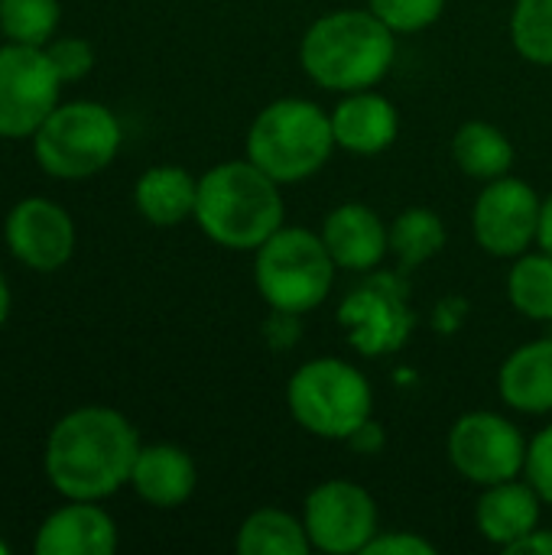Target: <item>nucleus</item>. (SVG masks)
I'll list each match as a JSON object with an SVG mask.
<instances>
[{
    "mask_svg": "<svg viewBox=\"0 0 552 555\" xmlns=\"http://www.w3.org/2000/svg\"><path fill=\"white\" fill-rule=\"evenodd\" d=\"M59 85L46 46L7 42L0 49V137H33L59 107Z\"/></svg>",
    "mask_w": 552,
    "mask_h": 555,
    "instance_id": "9d476101",
    "label": "nucleus"
},
{
    "mask_svg": "<svg viewBox=\"0 0 552 555\" xmlns=\"http://www.w3.org/2000/svg\"><path fill=\"white\" fill-rule=\"evenodd\" d=\"M452 156L465 176L478 182H491V179L511 176L517 153L501 127L488 120H468L452 137Z\"/></svg>",
    "mask_w": 552,
    "mask_h": 555,
    "instance_id": "412c9836",
    "label": "nucleus"
},
{
    "mask_svg": "<svg viewBox=\"0 0 552 555\" xmlns=\"http://www.w3.org/2000/svg\"><path fill=\"white\" fill-rule=\"evenodd\" d=\"M338 325L345 328V338L358 354H397L416 328L403 280L390 273H371L368 283L351 289L338 306Z\"/></svg>",
    "mask_w": 552,
    "mask_h": 555,
    "instance_id": "6e6552de",
    "label": "nucleus"
},
{
    "mask_svg": "<svg viewBox=\"0 0 552 555\" xmlns=\"http://www.w3.org/2000/svg\"><path fill=\"white\" fill-rule=\"evenodd\" d=\"M511 555H552V530H543L537 527L530 537H524L514 550H508Z\"/></svg>",
    "mask_w": 552,
    "mask_h": 555,
    "instance_id": "7c9ffc66",
    "label": "nucleus"
},
{
    "mask_svg": "<svg viewBox=\"0 0 552 555\" xmlns=\"http://www.w3.org/2000/svg\"><path fill=\"white\" fill-rule=\"evenodd\" d=\"M130 485L140 494V501H146L150 507L172 511L192 498L198 485V472H195L192 455L179 446H169V442L140 446Z\"/></svg>",
    "mask_w": 552,
    "mask_h": 555,
    "instance_id": "a211bd4d",
    "label": "nucleus"
},
{
    "mask_svg": "<svg viewBox=\"0 0 552 555\" xmlns=\"http://www.w3.org/2000/svg\"><path fill=\"white\" fill-rule=\"evenodd\" d=\"M335 260L322 234L283 224L254 250V286L280 315H306L319 309L335 286Z\"/></svg>",
    "mask_w": 552,
    "mask_h": 555,
    "instance_id": "39448f33",
    "label": "nucleus"
},
{
    "mask_svg": "<svg viewBox=\"0 0 552 555\" xmlns=\"http://www.w3.org/2000/svg\"><path fill=\"white\" fill-rule=\"evenodd\" d=\"M527 449L530 442L524 433L491 410L465 413L449 429V462L478 488L521 478L527 468Z\"/></svg>",
    "mask_w": 552,
    "mask_h": 555,
    "instance_id": "1a4fd4ad",
    "label": "nucleus"
},
{
    "mask_svg": "<svg viewBox=\"0 0 552 555\" xmlns=\"http://www.w3.org/2000/svg\"><path fill=\"white\" fill-rule=\"evenodd\" d=\"M332 153V117L306 98L270 101L247 130V159L280 185L316 176Z\"/></svg>",
    "mask_w": 552,
    "mask_h": 555,
    "instance_id": "20e7f679",
    "label": "nucleus"
},
{
    "mask_svg": "<svg viewBox=\"0 0 552 555\" xmlns=\"http://www.w3.org/2000/svg\"><path fill=\"white\" fill-rule=\"evenodd\" d=\"M368 10L377 13L400 36L433 26L442 16L446 0H368Z\"/></svg>",
    "mask_w": 552,
    "mask_h": 555,
    "instance_id": "bb28decb",
    "label": "nucleus"
},
{
    "mask_svg": "<svg viewBox=\"0 0 552 555\" xmlns=\"http://www.w3.org/2000/svg\"><path fill=\"white\" fill-rule=\"evenodd\" d=\"M524 475H527V481L534 485V491L543 498V504H552V426L540 429V433L530 439Z\"/></svg>",
    "mask_w": 552,
    "mask_h": 555,
    "instance_id": "c85d7f7f",
    "label": "nucleus"
},
{
    "mask_svg": "<svg viewBox=\"0 0 552 555\" xmlns=\"http://www.w3.org/2000/svg\"><path fill=\"white\" fill-rule=\"evenodd\" d=\"M364 555H436V546L423 540L420 533L397 530V533H377Z\"/></svg>",
    "mask_w": 552,
    "mask_h": 555,
    "instance_id": "c756f323",
    "label": "nucleus"
},
{
    "mask_svg": "<svg viewBox=\"0 0 552 555\" xmlns=\"http://www.w3.org/2000/svg\"><path fill=\"white\" fill-rule=\"evenodd\" d=\"M283 218L286 202L280 182L251 159L218 163L198 179L195 221L224 250H257L283 228Z\"/></svg>",
    "mask_w": 552,
    "mask_h": 555,
    "instance_id": "7ed1b4c3",
    "label": "nucleus"
},
{
    "mask_svg": "<svg viewBox=\"0 0 552 555\" xmlns=\"http://www.w3.org/2000/svg\"><path fill=\"white\" fill-rule=\"evenodd\" d=\"M303 527L309 533L312 550L355 555L364 553L368 543L381 533V517L368 488L332 478L309 491L303 504Z\"/></svg>",
    "mask_w": 552,
    "mask_h": 555,
    "instance_id": "9b49d317",
    "label": "nucleus"
},
{
    "mask_svg": "<svg viewBox=\"0 0 552 555\" xmlns=\"http://www.w3.org/2000/svg\"><path fill=\"white\" fill-rule=\"evenodd\" d=\"M508 299L521 315L534 322H552V254L527 250L514 257L508 273Z\"/></svg>",
    "mask_w": 552,
    "mask_h": 555,
    "instance_id": "b1692460",
    "label": "nucleus"
},
{
    "mask_svg": "<svg viewBox=\"0 0 552 555\" xmlns=\"http://www.w3.org/2000/svg\"><path fill=\"white\" fill-rule=\"evenodd\" d=\"M498 393L517 413H552V338L527 341L508 354L498 374Z\"/></svg>",
    "mask_w": 552,
    "mask_h": 555,
    "instance_id": "6ab92c4d",
    "label": "nucleus"
},
{
    "mask_svg": "<svg viewBox=\"0 0 552 555\" xmlns=\"http://www.w3.org/2000/svg\"><path fill=\"white\" fill-rule=\"evenodd\" d=\"M540 507H543V498L534 491L530 481H521V478L501 481V485L485 488V494L478 498L475 527L491 546L508 553L540 527Z\"/></svg>",
    "mask_w": 552,
    "mask_h": 555,
    "instance_id": "dca6fc26",
    "label": "nucleus"
},
{
    "mask_svg": "<svg viewBox=\"0 0 552 555\" xmlns=\"http://www.w3.org/2000/svg\"><path fill=\"white\" fill-rule=\"evenodd\" d=\"M7 312H10V289H7V280L0 273V325L7 322Z\"/></svg>",
    "mask_w": 552,
    "mask_h": 555,
    "instance_id": "72a5a7b5",
    "label": "nucleus"
},
{
    "mask_svg": "<svg viewBox=\"0 0 552 555\" xmlns=\"http://www.w3.org/2000/svg\"><path fill=\"white\" fill-rule=\"evenodd\" d=\"M286 406L309 436L348 442L371 420L374 390L355 364L342 358H316L290 377Z\"/></svg>",
    "mask_w": 552,
    "mask_h": 555,
    "instance_id": "423d86ee",
    "label": "nucleus"
},
{
    "mask_svg": "<svg viewBox=\"0 0 552 555\" xmlns=\"http://www.w3.org/2000/svg\"><path fill=\"white\" fill-rule=\"evenodd\" d=\"M140 436L107 406H81L55 423L46 442V475L68 501H101L130 485Z\"/></svg>",
    "mask_w": 552,
    "mask_h": 555,
    "instance_id": "f257e3e1",
    "label": "nucleus"
},
{
    "mask_svg": "<svg viewBox=\"0 0 552 555\" xmlns=\"http://www.w3.org/2000/svg\"><path fill=\"white\" fill-rule=\"evenodd\" d=\"M198 179L182 166H153L133 185L137 211L156 228H176L195 218Z\"/></svg>",
    "mask_w": 552,
    "mask_h": 555,
    "instance_id": "aec40b11",
    "label": "nucleus"
},
{
    "mask_svg": "<svg viewBox=\"0 0 552 555\" xmlns=\"http://www.w3.org/2000/svg\"><path fill=\"white\" fill-rule=\"evenodd\" d=\"M7 244L29 270L52 273L75 254V224L62 205L49 198H26L7 218Z\"/></svg>",
    "mask_w": 552,
    "mask_h": 555,
    "instance_id": "ddd939ff",
    "label": "nucleus"
},
{
    "mask_svg": "<svg viewBox=\"0 0 552 555\" xmlns=\"http://www.w3.org/2000/svg\"><path fill=\"white\" fill-rule=\"evenodd\" d=\"M117 150L120 124L114 111L94 101L59 104L33 133V153L55 179H88L107 169Z\"/></svg>",
    "mask_w": 552,
    "mask_h": 555,
    "instance_id": "0eeeda50",
    "label": "nucleus"
},
{
    "mask_svg": "<svg viewBox=\"0 0 552 555\" xmlns=\"http://www.w3.org/2000/svg\"><path fill=\"white\" fill-rule=\"evenodd\" d=\"M46 55L55 68V75L62 81H78L91 72L94 65V49L88 39H78V36H65V39H55L46 46Z\"/></svg>",
    "mask_w": 552,
    "mask_h": 555,
    "instance_id": "cd10ccee",
    "label": "nucleus"
},
{
    "mask_svg": "<svg viewBox=\"0 0 552 555\" xmlns=\"http://www.w3.org/2000/svg\"><path fill=\"white\" fill-rule=\"evenodd\" d=\"M348 442H351L355 449H361V452H377V449L384 446V433L377 429V423H371V420H368V423H364V426H361Z\"/></svg>",
    "mask_w": 552,
    "mask_h": 555,
    "instance_id": "2f4dec72",
    "label": "nucleus"
},
{
    "mask_svg": "<svg viewBox=\"0 0 552 555\" xmlns=\"http://www.w3.org/2000/svg\"><path fill=\"white\" fill-rule=\"evenodd\" d=\"M0 555H7V543L3 540H0Z\"/></svg>",
    "mask_w": 552,
    "mask_h": 555,
    "instance_id": "f704fd0d",
    "label": "nucleus"
},
{
    "mask_svg": "<svg viewBox=\"0 0 552 555\" xmlns=\"http://www.w3.org/2000/svg\"><path fill=\"white\" fill-rule=\"evenodd\" d=\"M511 42L527 62L552 65V0H517L514 3Z\"/></svg>",
    "mask_w": 552,
    "mask_h": 555,
    "instance_id": "393cba45",
    "label": "nucleus"
},
{
    "mask_svg": "<svg viewBox=\"0 0 552 555\" xmlns=\"http://www.w3.org/2000/svg\"><path fill=\"white\" fill-rule=\"evenodd\" d=\"M329 117H332L335 146L355 156H377L390 150L400 133V114L394 101L371 88L342 94V101Z\"/></svg>",
    "mask_w": 552,
    "mask_h": 555,
    "instance_id": "2eb2a0df",
    "label": "nucleus"
},
{
    "mask_svg": "<svg viewBox=\"0 0 552 555\" xmlns=\"http://www.w3.org/2000/svg\"><path fill=\"white\" fill-rule=\"evenodd\" d=\"M446 247V224L433 208H407L390 224V254L403 270L433 260Z\"/></svg>",
    "mask_w": 552,
    "mask_h": 555,
    "instance_id": "5701e85b",
    "label": "nucleus"
},
{
    "mask_svg": "<svg viewBox=\"0 0 552 555\" xmlns=\"http://www.w3.org/2000/svg\"><path fill=\"white\" fill-rule=\"evenodd\" d=\"M322 241L338 270L371 273L390 254V224H384L374 208L361 202H345L325 215Z\"/></svg>",
    "mask_w": 552,
    "mask_h": 555,
    "instance_id": "4468645a",
    "label": "nucleus"
},
{
    "mask_svg": "<svg viewBox=\"0 0 552 555\" xmlns=\"http://www.w3.org/2000/svg\"><path fill=\"white\" fill-rule=\"evenodd\" d=\"M59 26V0H0V29L10 42L46 46Z\"/></svg>",
    "mask_w": 552,
    "mask_h": 555,
    "instance_id": "a878e982",
    "label": "nucleus"
},
{
    "mask_svg": "<svg viewBox=\"0 0 552 555\" xmlns=\"http://www.w3.org/2000/svg\"><path fill=\"white\" fill-rule=\"evenodd\" d=\"M540 195L530 182L501 176L485 182L472 208V231L485 254L514 260L537 244L540 231Z\"/></svg>",
    "mask_w": 552,
    "mask_h": 555,
    "instance_id": "f8f14e48",
    "label": "nucleus"
},
{
    "mask_svg": "<svg viewBox=\"0 0 552 555\" xmlns=\"http://www.w3.org/2000/svg\"><path fill=\"white\" fill-rule=\"evenodd\" d=\"M397 59V33L371 10H332L299 42L303 72L325 91L351 94L387 78Z\"/></svg>",
    "mask_w": 552,
    "mask_h": 555,
    "instance_id": "f03ea898",
    "label": "nucleus"
},
{
    "mask_svg": "<svg viewBox=\"0 0 552 555\" xmlns=\"http://www.w3.org/2000/svg\"><path fill=\"white\" fill-rule=\"evenodd\" d=\"M117 550L114 520L94 501H75L55 511L36 533V555H111Z\"/></svg>",
    "mask_w": 552,
    "mask_h": 555,
    "instance_id": "f3484780",
    "label": "nucleus"
},
{
    "mask_svg": "<svg viewBox=\"0 0 552 555\" xmlns=\"http://www.w3.org/2000/svg\"><path fill=\"white\" fill-rule=\"evenodd\" d=\"M241 555H309L312 543L303 527V517H293L280 507L254 511L234 540Z\"/></svg>",
    "mask_w": 552,
    "mask_h": 555,
    "instance_id": "4be33fe9",
    "label": "nucleus"
},
{
    "mask_svg": "<svg viewBox=\"0 0 552 555\" xmlns=\"http://www.w3.org/2000/svg\"><path fill=\"white\" fill-rule=\"evenodd\" d=\"M537 247L552 254V192L550 198H543V208H540V231H537Z\"/></svg>",
    "mask_w": 552,
    "mask_h": 555,
    "instance_id": "473e14b6",
    "label": "nucleus"
}]
</instances>
